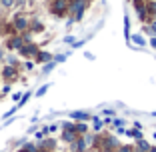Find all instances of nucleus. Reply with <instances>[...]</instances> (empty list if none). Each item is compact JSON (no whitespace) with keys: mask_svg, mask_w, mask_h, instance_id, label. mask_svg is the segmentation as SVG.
I'll return each mask as SVG.
<instances>
[{"mask_svg":"<svg viewBox=\"0 0 156 152\" xmlns=\"http://www.w3.org/2000/svg\"><path fill=\"white\" fill-rule=\"evenodd\" d=\"M146 12L150 14V18L156 16V0H146Z\"/></svg>","mask_w":156,"mask_h":152,"instance_id":"obj_12","label":"nucleus"},{"mask_svg":"<svg viewBox=\"0 0 156 152\" xmlns=\"http://www.w3.org/2000/svg\"><path fill=\"white\" fill-rule=\"evenodd\" d=\"M10 24H12L16 34H24V32H28V28H30V18H28L26 14H16Z\"/></svg>","mask_w":156,"mask_h":152,"instance_id":"obj_1","label":"nucleus"},{"mask_svg":"<svg viewBox=\"0 0 156 152\" xmlns=\"http://www.w3.org/2000/svg\"><path fill=\"white\" fill-rule=\"evenodd\" d=\"M88 144H86V140L82 138V136H78L76 140L72 142V152H84V150H88Z\"/></svg>","mask_w":156,"mask_h":152,"instance_id":"obj_6","label":"nucleus"},{"mask_svg":"<svg viewBox=\"0 0 156 152\" xmlns=\"http://www.w3.org/2000/svg\"><path fill=\"white\" fill-rule=\"evenodd\" d=\"M74 130H76L78 136H82V134L88 132V124L86 122H74Z\"/></svg>","mask_w":156,"mask_h":152,"instance_id":"obj_11","label":"nucleus"},{"mask_svg":"<svg viewBox=\"0 0 156 152\" xmlns=\"http://www.w3.org/2000/svg\"><path fill=\"white\" fill-rule=\"evenodd\" d=\"M30 96H32V92H30V90H28V92H24V94H22V98H20V102H18L16 106H18V108H22V106L28 102V98H30Z\"/></svg>","mask_w":156,"mask_h":152,"instance_id":"obj_16","label":"nucleus"},{"mask_svg":"<svg viewBox=\"0 0 156 152\" xmlns=\"http://www.w3.org/2000/svg\"><path fill=\"white\" fill-rule=\"evenodd\" d=\"M148 152H156V146H150V150H148Z\"/></svg>","mask_w":156,"mask_h":152,"instance_id":"obj_32","label":"nucleus"},{"mask_svg":"<svg viewBox=\"0 0 156 152\" xmlns=\"http://www.w3.org/2000/svg\"><path fill=\"white\" fill-rule=\"evenodd\" d=\"M4 60H6V64H10V66H18V60L14 58L12 54H6V56H4Z\"/></svg>","mask_w":156,"mask_h":152,"instance_id":"obj_17","label":"nucleus"},{"mask_svg":"<svg viewBox=\"0 0 156 152\" xmlns=\"http://www.w3.org/2000/svg\"><path fill=\"white\" fill-rule=\"evenodd\" d=\"M48 130H50V132H56V130H58V126L52 124V126H48Z\"/></svg>","mask_w":156,"mask_h":152,"instance_id":"obj_30","label":"nucleus"},{"mask_svg":"<svg viewBox=\"0 0 156 152\" xmlns=\"http://www.w3.org/2000/svg\"><path fill=\"white\" fill-rule=\"evenodd\" d=\"M48 88H50V84H44V86H40V88H38V90H36V96H44V94H46V90H48Z\"/></svg>","mask_w":156,"mask_h":152,"instance_id":"obj_19","label":"nucleus"},{"mask_svg":"<svg viewBox=\"0 0 156 152\" xmlns=\"http://www.w3.org/2000/svg\"><path fill=\"white\" fill-rule=\"evenodd\" d=\"M150 46L156 50V36H152V38H150Z\"/></svg>","mask_w":156,"mask_h":152,"instance_id":"obj_27","label":"nucleus"},{"mask_svg":"<svg viewBox=\"0 0 156 152\" xmlns=\"http://www.w3.org/2000/svg\"><path fill=\"white\" fill-rule=\"evenodd\" d=\"M154 20H156V16H154Z\"/></svg>","mask_w":156,"mask_h":152,"instance_id":"obj_36","label":"nucleus"},{"mask_svg":"<svg viewBox=\"0 0 156 152\" xmlns=\"http://www.w3.org/2000/svg\"><path fill=\"white\" fill-rule=\"evenodd\" d=\"M64 42H66V44H74L76 40H74V36H66V38H64Z\"/></svg>","mask_w":156,"mask_h":152,"instance_id":"obj_26","label":"nucleus"},{"mask_svg":"<svg viewBox=\"0 0 156 152\" xmlns=\"http://www.w3.org/2000/svg\"><path fill=\"white\" fill-rule=\"evenodd\" d=\"M0 4L4 10H10V8H16V0H0Z\"/></svg>","mask_w":156,"mask_h":152,"instance_id":"obj_14","label":"nucleus"},{"mask_svg":"<svg viewBox=\"0 0 156 152\" xmlns=\"http://www.w3.org/2000/svg\"><path fill=\"white\" fill-rule=\"evenodd\" d=\"M38 52H40V48H38L36 44H34V42H30V44H24V46L20 48L18 54L22 56V58H26V60H34Z\"/></svg>","mask_w":156,"mask_h":152,"instance_id":"obj_4","label":"nucleus"},{"mask_svg":"<svg viewBox=\"0 0 156 152\" xmlns=\"http://www.w3.org/2000/svg\"><path fill=\"white\" fill-rule=\"evenodd\" d=\"M0 78H2V80H6V84L14 82V80L18 78V70H16V66L4 64V66H2V70H0Z\"/></svg>","mask_w":156,"mask_h":152,"instance_id":"obj_3","label":"nucleus"},{"mask_svg":"<svg viewBox=\"0 0 156 152\" xmlns=\"http://www.w3.org/2000/svg\"><path fill=\"white\" fill-rule=\"evenodd\" d=\"M76 138H78V134H76V132H72V130H62V140H64V142L72 144Z\"/></svg>","mask_w":156,"mask_h":152,"instance_id":"obj_9","label":"nucleus"},{"mask_svg":"<svg viewBox=\"0 0 156 152\" xmlns=\"http://www.w3.org/2000/svg\"><path fill=\"white\" fill-rule=\"evenodd\" d=\"M68 4L70 2H66V0H52L50 2V12L54 14V16H58V18H62V16L68 14Z\"/></svg>","mask_w":156,"mask_h":152,"instance_id":"obj_2","label":"nucleus"},{"mask_svg":"<svg viewBox=\"0 0 156 152\" xmlns=\"http://www.w3.org/2000/svg\"><path fill=\"white\" fill-rule=\"evenodd\" d=\"M50 60H54V56H52L50 52L40 50V52L36 54V58H34V62H44V64H46V62H50Z\"/></svg>","mask_w":156,"mask_h":152,"instance_id":"obj_8","label":"nucleus"},{"mask_svg":"<svg viewBox=\"0 0 156 152\" xmlns=\"http://www.w3.org/2000/svg\"><path fill=\"white\" fill-rule=\"evenodd\" d=\"M130 40H132L134 46H144V44H146V40L142 38V34H134V36H130Z\"/></svg>","mask_w":156,"mask_h":152,"instance_id":"obj_13","label":"nucleus"},{"mask_svg":"<svg viewBox=\"0 0 156 152\" xmlns=\"http://www.w3.org/2000/svg\"><path fill=\"white\" fill-rule=\"evenodd\" d=\"M112 124H114L116 128H122V126H124V120L122 118H114V120H112Z\"/></svg>","mask_w":156,"mask_h":152,"instance_id":"obj_22","label":"nucleus"},{"mask_svg":"<svg viewBox=\"0 0 156 152\" xmlns=\"http://www.w3.org/2000/svg\"><path fill=\"white\" fill-rule=\"evenodd\" d=\"M70 118L76 120V122H86V120H92V116L88 112H82V110H76V112H70Z\"/></svg>","mask_w":156,"mask_h":152,"instance_id":"obj_7","label":"nucleus"},{"mask_svg":"<svg viewBox=\"0 0 156 152\" xmlns=\"http://www.w3.org/2000/svg\"><path fill=\"white\" fill-rule=\"evenodd\" d=\"M66 60V54H58V56H54V62L58 64V62H64Z\"/></svg>","mask_w":156,"mask_h":152,"instance_id":"obj_24","label":"nucleus"},{"mask_svg":"<svg viewBox=\"0 0 156 152\" xmlns=\"http://www.w3.org/2000/svg\"><path fill=\"white\" fill-rule=\"evenodd\" d=\"M24 46V38H22V34H14V36H10L8 38V50H16L18 52L20 48Z\"/></svg>","mask_w":156,"mask_h":152,"instance_id":"obj_5","label":"nucleus"},{"mask_svg":"<svg viewBox=\"0 0 156 152\" xmlns=\"http://www.w3.org/2000/svg\"><path fill=\"white\" fill-rule=\"evenodd\" d=\"M124 38L130 40V20H128V16H124Z\"/></svg>","mask_w":156,"mask_h":152,"instance_id":"obj_15","label":"nucleus"},{"mask_svg":"<svg viewBox=\"0 0 156 152\" xmlns=\"http://www.w3.org/2000/svg\"><path fill=\"white\" fill-rule=\"evenodd\" d=\"M6 92H10V84H6V86L2 88V94H6Z\"/></svg>","mask_w":156,"mask_h":152,"instance_id":"obj_29","label":"nucleus"},{"mask_svg":"<svg viewBox=\"0 0 156 152\" xmlns=\"http://www.w3.org/2000/svg\"><path fill=\"white\" fill-rule=\"evenodd\" d=\"M24 68H26V70H32L34 68V60H26V62H24Z\"/></svg>","mask_w":156,"mask_h":152,"instance_id":"obj_23","label":"nucleus"},{"mask_svg":"<svg viewBox=\"0 0 156 152\" xmlns=\"http://www.w3.org/2000/svg\"><path fill=\"white\" fill-rule=\"evenodd\" d=\"M44 30V24L40 20H30V28H28V32H42Z\"/></svg>","mask_w":156,"mask_h":152,"instance_id":"obj_10","label":"nucleus"},{"mask_svg":"<svg viewBox=\"0 0 156 152\" xmlns=\"http://www.w3.org/2000/svg\"><path fill=\"white\" fill-rule=\"evenodd\" d=\"M66 2H70V0H66Z\"/></svg>","mask_w":156,"mask_h":152,"instance_id":"obj_34","label":"nucleus"},{"mask_svg":"<svg viewBox=\"0 0 156 152\" xmlns=\"http://www.w3.org/2000/svg\"><path fill=\"white\" fill-rule=\"evenodd\" d=\"M16 110H18V106H12V108H10L8 112H4V116H2V118H10V116H12V114H14Z\"/></svg>","mask_w":156,"mask_h":152,"instance_id":"obj_21","label":"nucleus"},{"mask_svg":"<svg viewBox=\"0 0 156 152\" xmlns=\"http://www.w3.org/2000/svg\"><path fill=\"white\" fill-rule=\"evenodd\" d=\"M20 98H22V94H20V92H14L12 94V100L14 102H20Z\"/></svg>","mask_w":156,"mask_h":152,"instance_id":"obj_25","label":"nucleus"},{"mask_svg":"<svg viewBox=\"0 0 156 152\" xmlns=\"http://www.w3.org/2000/svg\"><path fill=\"white\" fill-rule=\"evenodd\" d=\"M54 66H56V62H54V60H50V62H46V64H44V68H42V72H44V74L52 72V68H54Z\"/></svg>","mask_w":156,"mask_h":152,"instance_id":"obj_18","label":"nucleus"},{"mask_svg":"<svg viewBox=\"0 0 156 152\" xmlns=\"http://www.w3.org/2000/svg\"><path fill=\"white\" fill-rule=\"evenodd\" d=\"M62 130H72V132H76V130H74V124H72V122H62Z\"/></svg>","mask_w":156,"mask_h":152,"instance_id":"obj_20","label":"nucleus"},{"mask_svg":"<svg viewBox=\"0 0 156 152\" xmlns=\"http://www.w3.org/2000/svg\"><path fill=\"white\" fill-rule=\"evenodd\" d=\"M0 8H2V4H0Z\"/></svg>","mask_w":156,"mask_h":152,"instance_id":"obj_35","label":"nucleus"},{"mask_svg":"<svg viewBox=\"0 0 156 152\" xmlns=\"http://www.w3.org/2000/svg\"><path fill=\"white\" fill-rule=\"evenodd\" d=\"M42 152H46V150H42ZM48 152H50V150H48Z\"/></svg>","mask_w":156,"mask_h":152,"instance_id":"obj_33","label":"nucleus"},{"mask_svg":"<svg viewBox=\"0 0 156 152\" xmlns=\"http://www.w3.org/2000/svg\"><path fill=\"white\" fill-rule=\"evenodd\" d=\"M4 56H6V52H4V48H0V62L4 60Z\"/></svg>","mask_w":156,"mask_h":152,"instance_id":"obj_28","label":"nucleus"},{"mask_svg":"<svg viewBox=\"0 0 156 152\" xmlns=\"http://www.w3.org/2000/svg\"><path fill=\"white\" fill-rule=\"evenodd\" d=\"M18 152H32V150H28V148H26V146H22V148H20V150H18Z\"/></svg>","mask_w":156,"mask_h":152,"instance_id":"obj_31","label":"nucleus"}]
</instances>
